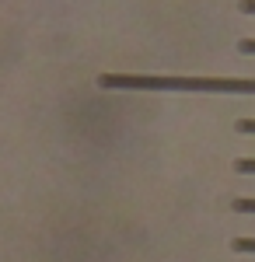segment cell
<instances>
[{"label": "cell", "instance_id": "cell-6", "mask_svg": "<svg viewBox=\"0 0 255 262\" xmlns=\"http://www.w3.org/2000/svg\"><path fill=\"white\" fill-rule=\"evenodd\" d=\"M238 7H241V11H245V14H255V0H241V4H238Z\"/></svg>", "mask_w": 255, "mask_h": 262}, {"label": "cell", "instance_id": "cell-5", "mask_svg": "<svg viewBox=\"0 0 255 262\" xmlns=\"http://www.w3.org/2000/svg\"><path fill=\"white\" fill-rule=\"evenodd\" d=\"M238 49L248 53V56H255V39H241V42H238Z\"/></svg>", "mask_w": 255, "mask_h": 262}, {"label": "cell", "instance_id": "cell-1", "mask_svg": "<svg viewBox=\"0 0 255 262\" xmlns=\"http://www.w3.org/2000/svg\"><path fill=\"white\" fill-rule=\"evenodd\" d=\"M235 171H241V175H255V158H241V161H235Z\"/></svg>", "mask_w": 255, "mask_h": 262}, {"label": "cell", "instance_id": "cell-3", "mask_svg": "<svg viewBox=\"0 0 255 262\" xmlns=\"http://www.w3.org/2000/svg\"><path fill=\"white\" fill-rule=\"evenodd\" d=\"M238 213H255V200H235Z\"/></svg>", "mask_w": 255, "mask_h": 262}, {"label": "cell", "instance_id": "cell-4", "mask_svg": "<svg viewBox=\"0 0 255 262\" xmlns=\"http://www.w3.org/2000/svg\"><path fill=\"white\" fill-rule=\"evenodd\" d=\"M238 133H255V119H238Z\"/></svg>", "mask_w": 255, "mask_h": 262}, {"label": "cell", "instance_id": "cell-2", "mask_svg": "<svg viewBox=\"0 0 255 262\" xmlns=\"http://www.w3.org/2000/svg\"><path fill=\"white\" fill-rule=\"evenodd\" d=\"M235 252H255V238H235Z\"/></svg>", "mask_w": 255, "mask_h": 262}]
</instances>
